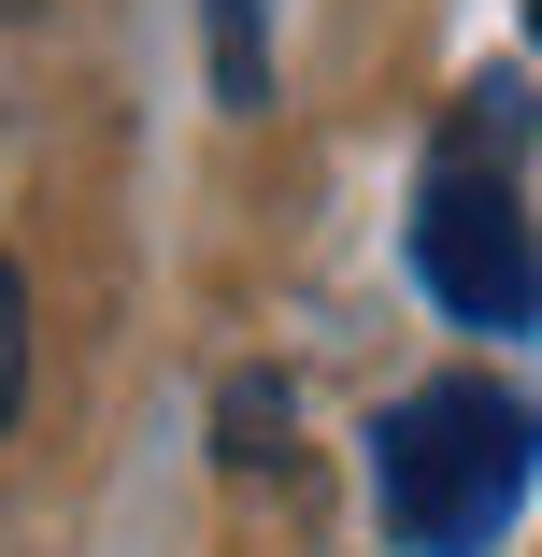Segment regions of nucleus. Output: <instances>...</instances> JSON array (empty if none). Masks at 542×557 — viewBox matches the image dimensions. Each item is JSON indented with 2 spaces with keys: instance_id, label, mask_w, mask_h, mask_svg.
I'll list each match as a JSON object with an SVG mask.
<instances>
[{
  "instance_id": "nucleus-5",
  "label": "nucleus",
  "mask_w": 542,
  "mask_h": 557,
  "mask_svg": "<svg viewBox=\"0 0 542 557\" xmlns=\"http://www.w3.org/2000/svg\"><path fill=\"white\" fill-rule=\"evenodd\" d=\"M15 400H29V286L0 258V429H15Z\"/></svg>"
},
{
  "instance_id": "nucleus-6",
  "label": "nucleus",
  "mask_w": 542,
  "mask_h": 557,
  "mask_svg": "<svg viewBox=\"0 0 542 557\" xmlns=\"http://www.w3.org/2000/svg\"><path fill=\"white\" fill-rule=\"evenodd\" d=\"M528 44H542V0H528Z\"/></svg>"
},
{
  "instance_id": "nucleus-1",
  "label": "nucleus",
  "mask_w": 542,
  "mask_h": 557,
  "mask_svg": "<svg viewBox=\"0 0 542 557\" xmlns=\"http://www.w3.org/2000/svg\"><path fill=\"white\" fill-rule=\"evenodd\" d=\"M528 458H542V414L486 372H443V386H414L386 400L371 429V472H386V529L400 557H486L528 500Z\"/></svg>"
},
{
  "instance_id": "nucleus-4",
  "label": "nucleus",
  "mask_w": 542,
  "mask_h": 557,
  "mask_svg": "<svg viewBox=\"0 0 542 557\" xmlns=\"http://www.w3.org/2000/svg\"><path fill=\"white\" fill-rule=\"evenodd\" d=\"M272 429H286V386H272V372H243L229 400H214V443H229V472H272V458H286Z\"/></svg>"
},
{
  "instance_id": "nucleus-3",
  "label": "nucleus",
  "mask_w": 542,
  "mask_h": 557,
  "mask_svg": "<svg viewBox=\"0 0 542 557\" xmlns=\"http://www.w3.org/2000/svg\"><path fill=\"white\" fill-rule=\"evenodd\" d=\"M272 15H286V0H200L214 100H229V115H272Z\"/></svg>"
},
{
  "instance_id": "nucleus-7",
  "label": "nucleus",
  "mask_w": 542,
  "mask_h": 557,
  "mask_svg": "<svg viewBox=\"0 0 542 557\" xmlns=\"http://www.w3.org/2000/svg\"><path fill=\"white\" fill-rule=\"evenodd\" d=\"M0 15H29V0H0Z\"/></svg>"
},
{
  "instance_id": "nucleus-2",
  "label": "nucleus",
  "mask_w": 542,
  "mask_h": 557,
  "mask_svg": "<svg viewBox=\"0 0 542 557\" xmlns=\"http://www.w3.org/2000/svg\"><path fill=\"white\" fill-rule=\"evenodd\" d=\"M414 286L443 300L457 329H528L542 314V244H528V200L486 144H443L414 186Z\"/></svg>"
}]
</instances>
